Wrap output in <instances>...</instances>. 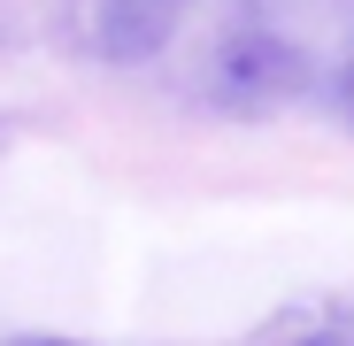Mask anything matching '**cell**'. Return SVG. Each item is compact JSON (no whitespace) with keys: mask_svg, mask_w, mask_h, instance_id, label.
I'll return each mask as SVG.
<instances>
[{"mask_svg":"<svg viewBox=\"0 0 354 346\" xmlns=\"http://www.w3.org/2000/svg\"><path fill=\"white\" fill-rule=\"evenodd\" d=\"M301 77H308L301 46H285V39H270V31H239V39H223V46L208 54V100L231 108V115H262V108L292 100Z\"/></svg>","mask_w":354,"mask_h":346,"instance_id":"cell-1","label":"cell"},{"mask_svg":"<svg viewBox=\"0 0 354 346\" xmlns=\"http://www.w3.org/2000/svg\"><path fill=\"white\" fill-rule=\"evenodd\" d=\"M339 115H346V131H354V54L339 62Z\"/></svg>","mask_w":354,"mask_h":346,"instance_id":"cell-2","label":"cell"},{"mask_svg":"<svg viewBox=\"0 0 354 346\" xmlns=\"http://www.w3.org/2000/svg\"><path fill=\"white\" fill-rule=\"evenodd\" d=\"M301 346H354V331H316V338H301Z\"/></svg>","mask_w":354,"mask_h":346,"instance_id":"cell-3","label":"cell"},{"mask_svg":"<svg viewBox=\"0 0 354 346\" xmlns=\"http://www.w3.org/2000/svg\"><path fill=\"white\" fill-rule=\"evenodd\" d=\"M16 346H70V338H16Z\"/></svg>","mask_w":354,"mask_h":346,"instance_id":"cell-4","label":"cell"}]
</instances>
